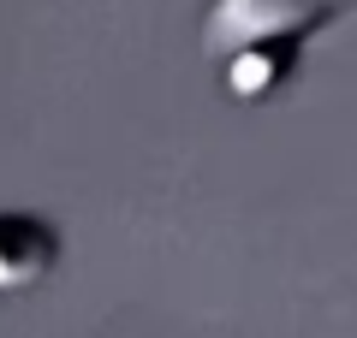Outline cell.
I'll return each mask as SVG.
<instances>
[{
  "instance_id": "1",
  "label": "cell",
  "mask_w": 357,
  "mask_h": 338,
  "mask_svg": "<svg viewBox=\"0 0 357 338\" xmlns=\"http://www.w3.org/2000/svg\"><path fill=\"white\" fill-rule=\"evenodd\" d=\"M357 13V0H208L203 42L227 54L232 101H274L304 77V60L321 36Z\"/></svg>"
},
{
  "instance_id": "2",
  "label": "cell",
  "mask_w": 357,
  "mask_h": 338,
  "mask_svg": "<svg viewBox=\"0 0 357 338\" xmlns=\"http://www.w3.org/2000/svg\"><path fill=\"white\" fill-rule=\"evenodd\" d=\"M66 261V232L42 208H0V291H36Z\"/></svg>"
}]
</instances>
